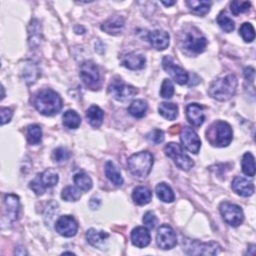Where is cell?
Returning <instances> with one entry per match:
<instances>
[{
  "label": "cell",
  "instance_id": "18",
  "mask_svg": "<svg viewBox=\"0 0 256 256\" xmlns=\"http://www.w3.org/2000/svg\"><path fill=\"white\" fill-rule=\"evenodd\" d=\"M146 59L142 54L130 52L121 57V64L130 70H140L144 68Z\"/></svg>",
  "mask_w": 256,
  "mask_h": 256
},
{
  "label": "cell",
  "instance_id": "33",
  "mask_svg": "<svg viewBox=\"0 0 256 256\" xmlns=\"http://www.w3.org/2000/svg\"><path fill=\"white\" fill-rule=\"evenodd\" d=\"M74 183L77 188L83 192H87L92 188V180L88 174L85 172H78L74 175Z\"/></svg>",
  "mask_w": 256,
  "mask_h": 256
},
{
  "label": "cell",
  "instance_id": "40",
  "mask_svg": "<svg viewBox=\"0 0 256 256\" xmlns=\"http://www.w3.org/2000/svg\"><path fill=\"white\" fill-rule=\"evenodd\" d=\"M146 138L153 144H160L164 141V132L160 129H153L146 135Z\"/></svg>",
  "mask_w": 256,
  "mask_h": 256
},
{
  "label": "cell",
  "instance_id": "1",
  "mask_svg": "<svg viewBox=\"0 0 256 256\" xmlns=\"http://www.w3.org/2000/svg\"><path fill=\"white\" fill-rule=\"evenodd\" d=\"M33 104L35 108L45 116H53L62 108V99L57 92L46 88L37 92Z\"/></svg>",
  "mask_w": 256,
  "mask_h": 256
},
{
  "label": "cell",
  "instance_id": "36",
  "mask_svg": "<svg viewBox=\"0 0 256 256\" xmlns=\"http://www.w3.org/2000/svg\"><path fill=\"white\" fill-rule=\"evenodd\" d=\"M239 34L245 42H252L255 38V30L251 23L245 22L239 28Z\"/></svg>",
  "mask_w": 256,
  "mask_h": 256
},
{
  "label": "cell",
  "instance_id": "38",
  "mask_svg": "<svg viewBox=\"0 0 256 256\" xmlns=\"http://www.w3.org/2000/svg\"><path fill=\"white\" fill-rule=\"evenodd\" d=\"M251 7V3L249 1H232L230 3V9L233 15L237 16L241 13L247 12Z\"/></svg>",
  "mask_w": 256,
  "mask_h": 256
},
{
  "label": "cell",
  "instance_id": "2",
  "mask_svg": "<svg viewBox=\"0 0 256 256\" xmlns=\"http://www.w3.org/2000/svg\"><path fill=\"white\" fill-rule=\"evenodd\" d=\"M237 84V78L233 74H228L214 80L208 89V94L218 101H227L234 96Z\"/></svg>",
  "mask_w": 256,
  "mask_h": 256
},
{
  "label": "cell",
  "instance_id": "44",
  "mask_svg": "<svg viewBox=\"0 0 256 256\" xmlns=\"http://www.w3.org/2000/svg\"><path fill=\"white\" fill-rule=\"evenodd\" d=\"M0 113H1V124L4 125L6 124L7 122H9L11 120V117H12V110L10 108H7V107H2L1 110H0Z\"/></svg>",
  "mask_w": 256,
  "mask_h": 256
},
{
  "label": "cell",
  "instance_id": "32",
  "mask_svg": "<svg viewBox=\"0 0 256 256\" xmlns=\"http://www.w3.org/2000/svg\"><path fill=\"white\" fill-rule=\"evenodd\" d=\"M241 166H242V171L245 175L254 177L255 175V160L254 156L250 152H246L241 161Z\"/></svg>",
  "mask_w": 256,
  "mask_h": 256
},
{
  "label": "cell",
  "instance_id": "35",
  "mask_svg": "<svg viewBox=\"0 0 256 256\" xmlns=\"http://www.w3.org/2000/svg\"><path fill=\"white\" fill-rule=\"evenodd\" d=\"M216 21H217L218 25L220 26V28H221L223 31L227 32V33L232 32V31L234 30V28H235V23H234V21H233L230 17H228V16L224 13V11H222V12H220V13L218 14Z\"/></svg>",
  "mask_w": 256,
  "mask_h": 256
},
{
  "label": "cell",
  "instance_id": "15",
  "mask_svg": "<svg viewBox=\"0 0 256 256\" xmlns=\"http://www.w3.org/2000/svg\"><path fill=\"white\" fill-rule=\"evenodd\" d=\"M55 230L61 236L73 237L78 230V223L74 217L70 215H64L59 217L55 223Z\"/></svg>",
  "mask_w": 256,
  "mask_h": 256
},
{
  "label": "cell",
  "instance_id": "9",
  "mask_svg": "<svg viewBox=\"0 0 256 256\" xmlns=\"http://www.w3.org/2000/svg\"><path fill=\"white\" fill-rule=\"evenodd\" d=\"M220 214L223 220L232 227L239 226L244 220V214L240 206L224 201L219 206Z\"/></svg>",
  "mask_w": 256,
  "mask_h": 256
},
{
  "label": "cell",
  "instance_id": "10",
  "mask_svg": "<svg viewBox=\"0 0 256 256\" xmlns=\"http://www.w3.org/2000/svg\"><path fill=\"white\" fill-rule=\"evenodd\" d=\"M108 91L113 98L121 102H125L132 99L138 93V90L134 86L125 84L121 79L114 80L109 85Z\"/></svg>",
  "mask_w": 256,
  "mask_h": 256
},
{
  "label": "cell",
  "instance_id": "37",
  "mask_svg": "<svg viewBox=\"0 0 256 256\" xmlns=\"http://www.w3.org/2000/svg\"><path fill=\"white\" fill-rule=\"evenodd\" d=\"M81 190L78 188H75L73 186H66L61 193L62 199L65 201H77L81 197Z\"/></svg>",
  "mask_w": 256,
  "mask_h": 256
},
{
  "label": "cell",
  "instance_id": "24",
  "mask_svg": "<svg viewBox=\"0 0 256 256\" xmlns=\"http://www.w3.org/2000/svg\"><path fill=\"white\" fill-rule=\"evenodd\" d=\"M86 118L92 127L98 128L101 126V124L103 122L104 112L99 106L92 105L86 111Z\"/></svg>",
  "mask_w": 256,
  "mask_h": 256
},
{
  "label": "cell",
  "instance_id": "28",
  "mask_svg": "<svg viewBox=\"0 0 256 256\" xmlns=\"http://www.w3.org/2000/svg\"><path fill=\"white\" fill-rule=\"evenodd\" d=\"M148 109V104L143 99L134 100L128 107V112L135 118H142L145 116Z\"/></svg>",
  "mask_w": 256,
  "mask_h": 256
},
{
  "label": "cell",
  "instance_id": "29",
  "mask_svg": "<svg viewBox=\"0 0 256 256\" xmlns=\"http://www.w3.org/2000/svg\"><path fill=\"white\" fill-rule=\"evenodd\" d=\"M158 111L167 120H175L178 116V106L174 103L162 102L158 106Z\"/></svg>",
  "mask_w": 256,
  "mask_h": 256
},
{
  "label": "cell",
  "instance_id": "21",
  "mask_svg": "<svg viewBox=\"0 0 256 256\" xmlns=\"http://www.w3.org/2000/svg\"><path fill=\"white\" fill-rule=\"evenodd\" d=\"M101 29L110 35H118L124 29V19L118 15L111 16L101 25Z\"/></svg>",
  "mask_w": 256,
  "mask_h": 256
},
{
  "label": "cell",
  "instance_id": "39",
  "mask_svg": "<svg viewBox=\"0 0 256 256\" xmlns=\"http://www.w3.org/2000/svg\"><path fill=\"white\" fill-rule=\"evenodd\" d=\"M174 94V85L170 79H164L160 89V96L165 99H170Z\"/></svg>",
  "mask_w": 256,
  "mask_h": 256
},
{
  "label": "cell",
  "instance_id": "17",
  "mask_svg": "<svg viewBox=\"0 0 256 256\" xmlns=\"http://www.w3.org/2000/svg\"><path fill=\"white\" fill-rule=\"evenodd\" d=\"M231 187L236 194L242 197H249L254 193V184L241 176H236L233 179Z\"/></svg>",
  "mask_w": 256,
  "mask_h": 256
},
{
  "label": "cell",
  "instance_id": "27",
  "mask_svg": "<svg viewBox=\"0 0 256 256\" xmlns=\"http://www.w3.org/2000/svg\"><path fill=\"white\" fill-rule=\"evenodd\" d=\"M155 191H156L157 197H158L161 201H163V202H165V203H171V202H173L174 199H175V195H174L173 190L171 189V187H170L168 184H166V183H164V182L159 183V184L156 186Z\"/></svg>",
  "mask_w": 256,
  "mask_h": 256
},
{
  "label": "cell",
  "instance_id": "13",
  "mask_svg": "<svg viewBox=\"0 0 256 256\" xmlns=\"http://www.w3.org/2000/svg\"><path fill=\"white\" fill-rule=\"evenodd\" d=\"M162 67L173 78V80L176 83L180 85H184L188 82L189 80L188 73L182 67L175 64V62L170 56H165L162 59Z\"/></svg>",
  "mask_w": 256,
  "mask_h": 256
},
{
  "label": "cell",
  "instance_id": "14",
  "mask_svg": "<svg viewBox=\"0 0 256 256\" xmlns=\"http://www.w3.org/2000/svg\"><path fill=\"white\" fill-rule=\"evenodd\" d=\"M180 140L182 145L191 153L197 154L201 147V140L197 133L189 126H184L180 131Z\"/></svg>",
  "mask_w": 256,
  "mask_h": 256
},
{
  "label": "cell",
  "instance_id": "26",
  "mask_svg": "<svg viewBox=\"0 0 256 256\" xmlns=\"http://www.w3.org/2000/svg\"><path fill=\"white\" fill-rule=\"evenodd\" d=\"M105 175L110 180V182L115 186H121L124 182L121 173L119 172L118 168L115 166V164L111 161H107L105 163Z\"/></svg>",
  "mask_w": 256,
  "mask_h": 256
},
{
  "label": "cell",
  "instance_id": "43",
  "mask_svg": "<svg viewBox=\"0 0 256 256\" xmlns=\"http://www.w3.org/2000/svg\"><path fill=\"white\" fill-rule=\"evenodd\" d=\"M144 225L148 228V229H154L157 222H158V219L157 217L155 216L154 213H152L151 211H147L144 216H143V219H142Z\"/></svg>",
  "mask_w": 256,
  "mask_h": 256
},
{
  "label": "cell",
  "instance_id": "6",
  "mask_svg": "<svg viewBox=\"0 0 256 256\" xmlns=\"http://www.w3.org/2000/svg\"><path fill=\"white\" fill-rule=\"evenodd\" d=\"M183 47L194 54L202 53L207 45V39L197 30L195 31H186L183 33V37L181 39Z\"/></svg>",
  "mask_w": 256,
  "mask_h": 256
},
{
  "label": "cell",
  "instance_id": "16",
  "mask_svg": "<svg viewBox=\"0 0 256 256\" xmlns=\"http://www.w3.org/2000/svg\"><path fill=\"white\" fill-rule=\"evenodd\" d=\"M147 39L156 50H164L169 46V34L164 30H153L147 35Z\"/></svg>",
  "mask_w": 256,
  "mask_h": 256
},
{
  "label": "cell",
  "instance_id": "25",
  "mask_svg": "<svg viewBox=\"0 0 256 256\" xmlns=\"http://www.w3.org/2000/svg\"><path fill=\"white\" fill-rule=\"evenodd\" d=\"M152 193L149 188L145 186H137L133 189L132 199L137 205H146L151 201Z\"/></svg>",
  "mask_w": 256,
  "mask_h": 256
},
{
  "label": "cell",
  "instance_id": "42",
  "mask_svg": "<svg viewBox=\"0 0 256 256\" xmlns=\"http://www.w3.org/2000/svg\"><path fill=\"white\" fill-rule=\"evenodd\" d=\"M34 23H35V20L30 23V27L32 28V31L29 32V35H30L29 41H30V45H31V46H36V45H38L39 42H40V37H41L40 29H39L37 32H35V31L37 30V28H38L39 25H35Z\"/></svg>",
  "mask_w": 256,
  "mask_h": 256
},
{
  "label": "cell",
  "instance_id": "19",
  "mask_svg": "<svg viewBox=\"0 0 256 256\" xmlns=\"http://www.w3.org/2000/svg\"><path fill=\"white\" fill-rule=\"evenodd\" d=\"M186 116L194 127H200L205 120L203 108L197 103H191L186 107Z\"/></svg>",
  "mask_w": 256,
  "mask_h": 256
},
{
  "label": "cell",
  "instance_id": "30",
  "mask_svg": "<svg viewBox=\"0 0 256 256\" xmlns=\"http://www.w3.org/2000/svg\"><path fill=\"white\" fill-rule=\"evenodd\" d=\"M189 9L200 16H204L210 10L212 3L210 1H196V0H189L186 2Z\"/></svg>",
  "mask_w": 256,
  "mask_h": 256
},
{
  "label": "cell",
  "instance_id": "11",
  "mask_svg": "<svg viewBox=\"0 0 256 256\" xmlns=\"http://www.w3.org/2000/svg\"><path fill=\"white\" fill-rule=\"evenodd\" d=\"M183 250H185L186 253L193 255H215L219 253L220 246L213 241L201 243L194 240H188L186 241Z\"/></svg>",
  "mask_w": 256,
  "mask_h": 256
},
{
  "label": "cell",
  "instance_id": "12",
  "mask_svg": "<svg viewBox=\"0 0 256 256\" xmlns=\"http://www.w3.org/2000/svg\"><path fill=\"white\" fill-rule=\"evenodd\" d=\"M156 243L158 247L163 250H169L176 246L177 237L170 225L163 224L158 228L156 234Z\"/></svg>",
  "mask_w": 256,
  "mask_h": 256
},
{
  "label": "cell",
  "instance_id": "3",
  "mask_svg": "<svg viewBox=\"0 0 256 256\" xmlns=\"http://www.w3.org/2000/svg\"><path fill=\"white\" fill-rule=\"evenodd\" d=\"M130 173L137 178H145L151 172L153 166V156L148 151H140L132 154L127 160Z\"/></svg>",
  "mask_w": 256,
  "mask_h": 256
},
{
  "label": "cell",
  "instance_id": "23",
  "mask_svg": "<svg viewBox=\"0 0 256 256\" xmlns=\"http://www.w3.org/2000/svg\"><path fill=\"white\" fill-rule=\"evenodd\" d=\"M4 203L6 206L7 217L10 221H15L19 213V198L14 194H7L4 198Z\"/></svg>",
  "mask_w": 256,
  "mask_h": 256
},
{
  "label": "cell",
  "instance_id": "5",
  "mask_svg": "<svg viewBox=\"0 0 256 256\" xmlns=\"http://www.w3.org/2000/svg\"><path fill=\"white\" fill-rule=\"evenodd\" d=\"M164 152L165 155L171 158L174 161L175 165L181 170L188 171L194 166L193 160L186 153H184L182 147L175 142L168 143L164 147Z\"/></svg>",
  "mask_w": 256,
  "mask_h": 256
},
{
  "label": "cell",
  "instance_id": "45",
  "mask_svg": "<svg viewBox=\"0 0 256 256\" xmlns=\"http://www.w3.org/2000/svg\"><path fill=\"white\" fill-rule=\"evenodd\" d=\"M244 76L247 80H249L250 82L254 81V77H255V69L253 67H246L244 69Z\"/></svg>",
  "mask_w": 256,
  "mask_h": 256
},
{
  "label": "cell",
  "instance_id": "46",
  "mask_svg": "<svg viewBox=\"0 0 256 256\" xmlns=\"http://www.w3.org/2000/svg\"><path fill=\"white\" fill-rule=\"evenodd\" d=\"M162 3H163L164 5H166V6H171V5L175 4V1H171V2H165V1H163Z\"/></svg>",
  "mask_w": 256,
  "mask_h": 256
},
{
  "label": "cell",
  "instance_id": "34",
  "mask_svg": "<svg viewBox=\"0 0 256 256\" xmlns=\"http://www.w3.org/2000/svg\"><path fill=\"white\" fill-rule=\"evenodd\" d=\"M27 140L31 145H37L42 140V130L37 124H32L27 127Z\"/></svg>",
  "mask_w": 256,
  "mask_h": 256
},
{
  "label": "cell",
  "instance_id": "8",
  "mask_svg": "<svg viewBox=\"0 0 256 256\" xmlns=\"http://www.w3.org/2000/svg\"><path fill=\"white\" fill-rule=\"evenodd\" d=\"M59 180L58 174L51 169L45 170L37 176V178L30 182V188L35 192L36 195H43L47 188L53 187Z\"/></svg>",
  "mask_w": 256,
  "mask_h": 256
},
{
  "label": "cell",
  "instance_id": "7",
  "mask_svg": "<svg viewBox=\"0 0 256 256\" xmlns=\"http://www.w3.org/2000/svg\"><path fill=\"white\" fill-rule=\"evenodd\" d=\"M79 76L83 83L90 89H98L100 86V74L97 65L90 60L84 61L80 65Z\"/></svg>",
  "mask_w": 256,
  "mask_h": 256
},
{
  "label": "cell",
  "instance_id": "4",
  "mask_svg": "<svg viewBox=\"0 0 256 256\" xmlns=\"http://www.w3.org/2000/svg\"><path fill=\"white\" fill-rule=\"evenodd\" d=\"M233 133L231 126L224 121L214 122L206 131L209 143L216 147H226L232 141Z\"/></svg>",
  "mask_w": 256,
  "mask_h": 256
},
{
  "label": "cell",
  "instance_id": "20",
  "mask_svg": "<svg viewBox=\"0 0 256 256\" xmlns=\"http://www.w3.org/2000/svg\"><path fill=\"white\" fill-rule=\"evenodd\" d=\"M151 236L149 230L146 227L138 226L134 228L131 232V242L134 246L138 248H143L149 245Z\"/></svg>",
  "mask_w": 256,
  "mask_h": 256
},
{
  "label": "cell",
  "instance_id": "31",
  "mask_svg": "<svg viewBox=\"0 0 256 256\" xmlns=\"http://www.w3.org/2000/svg\"><path fill=\"white\" fill-rule=\"evenodd\" d=\"M62 119L63 125L69 129H77L81 124V117L75 110H67Z\"/></svg>",
  "mask_w": 256,
  "mask_h": 256
},
{
  "label": "cell",
  "instance_id": "41",
  "mask_svg": "<svg viewBox=\"0 0 256 256\" xmlns=\"http://www.w3.org/2000/svg\"><path fill=\"white\" fill-rule=\"evenodd\" d=\"M52 157H53V160L56 162H63L70 158V152L66 148L59 147L53 151Z\"/></svg>",
  "mask_w": 256,
  "mask_h": 256
},
{
  "label": "cell",
  "instance_id": "22",
  "mask_svg": "<svg viewBox=\"0 0 256 256\" xmlns=\"http://www.w3.org/2000/svg\"><path fill=\"white\" fill-rule=\"evenodd\" d=\"M108 237L109 234L107 232L102 230H96L94 228H91L86 232V239L88 243L99 249H103Z\"/></svg>",
  "mask_w": 256,
  "mask_h": 256
}]
</instances>
